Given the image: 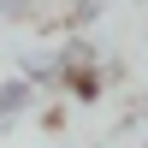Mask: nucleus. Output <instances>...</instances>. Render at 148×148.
<instances>
[{
	"label": "nucleus",
	"mask_w": 148,
	"mask_h": 148,
	"mask_svg": "<svg viewBox=\"0 0 148 148\" xmlns=\"http://www.w3.org/2000/svg\"><path fill=\"white\" fill-rule=\"evenodd\" d=\"M24 83H36V89H53V83H65V53L59 47H36V53H24Z\"/></svg>",
	"instance_id": "nucleus-1"
},
{
	"label": "nucleus",
	"mask_w": 148,
	"mask_h": 148,
	"mask_svg": "<svg viewBox=\"0 0 148 148\" xmlns=\"http://www.w3.org/2000/svg\"><path fill=\"white\" fill-rule=\"evenodd\" d=\"M30 107H36V83H24V77H6V83H0V136H6V130L18 125Z\"/></svg>",
	"instance_id": "nucleus-2"
},
{
	"label": "nucleus",
	"mask_w": 148,
	"mask_h": 148,
	"mask_svg": "<svg viewBox=\"0 0 148 148\" xmlns=\"http://www.w3.org/2000/svg\"><path fill=\"white\" fill-rule=\"evenodd\" d=\"M101 12H107V0H77V6H71V18H65V24H71V30L83 36V30H89L95 18H101Z\"/></svg>",
	"instance_id": "nucleus-3"
},
{
	"label": "nucleus",
	"mask_w": 148,
	"mask_h": 148,
	"mask_svg": "<svg viewBox=\"0 0 148 148\" xmlns=\"http://www.w3.org/2000/svg\"><path fill=\"white\" fill-rule=\"evenodd\" d=\"M0 18H36V0H0Z\"/></svg>",
	"instance_id": "nucleus-4"
},
{
	"label": "nucleus",
	"mask_w": 148,
	"mask_h": 148,
	"mask_svg": "<svg viewBox=\"0 0 148 148\" xmlns=\"http://www.w3.org/2000/svg\"><path fill=\"white\" fill-rule=\"evenodd\" d=\"M142 148H148V136H142Z\"/></svg>",
	"instance_id": "nucleus-5"
}]
</instances>
